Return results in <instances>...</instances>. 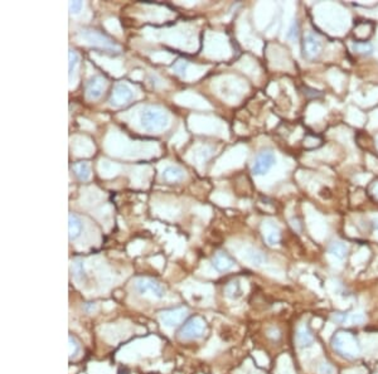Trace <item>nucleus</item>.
<instances>
[{
	"instance_id": "34",
	"label": "nucleus",
	"mask_w": 378,
	"mask_h": 374,
	"mask_svg": "<svg viewBox=\"0 0 378 374\" xmlns=\"http://www.w3.org/2000/svg\"><path fill=\"white\" fill-rule=\"evenodd\" d=\"M321 323H323V321H321V319H319V318L314 319V320H313V326H314V328H319Z\"/></svg>"
},
{
	"instance_id": "10",
	"label": "nucleus",
	"mask_w": 378,
	"mask_h": 374,
	"mask_svg": "<svg viewBox=\"0 0 378 374\" xmlns=\"http://www.w3.org/2000/svg\"><path fill=\"white\" fill-rule=\"evenodd\" d=\"M361 345L366 356L375 358L378 357V335L375 334H363L361 337Z\"/></svg>"
},
{
	"instance_id": "11",
	"label": "nucleus",
	"mask_w": 378,
	"mask_h": 374,
	"mask_svg": "<svg viewBox=\"0 0 378 374\" xmlns=\"http://www.w3.org/2000/svg\"><path fill=\"white\" fill-rule=\"evenodd\" d=\"M103 87H105V81L102 77L94 76L89 81L86 87V96L89 100H97L102 94Z\"/></svg>"
},
{
	"instance_id": "1",
	"label": "nucleus",
	"mask_w": 378,
	"mask_h": 374,
	"mask_svg": "<svg viewBox=\"0 0 378 374\" xmlns=\"http://www.w3.org/2000/svg\"><path fill=\"white\" fill-rule=\"evenodd\" d=\"M140 122L146 131H162L169 125V116L165 111L159 108L148 107L141 111Z\"/></svg>"
},
{
	"instance_id": "3",
	"label": "nucleus",
	"mask_w": 378,
	"mask_h": 374,
	"mask_svg": "<svg viewBox=\"0 0 378 374\" xmlns=\"http://www.w3.org/2000/svg\"><path fill=\"white\" fill-rule=\"evenodd\" d=\"M134 286L143 296H150L153 299H163L165 296V288L154 279L139 278L134 282Z\"/></svg>"
},
{
	"instance_id": "21",
	"label": "nucleus",
	"mask_w": 378,
	"mask_h": 374,
	"mask_svg": "<svg viewBox=\"0 0 378 374\" xmlns=\"http://www.w3.org/2000/svg\"><path fill=\"white\" fill-rule=\"evenodd\" d=\"M353 51L358 54H362V56H370L373 52L372 44L368 43V42H356L352 46Z\"/></svg>"
},
{
	"instance_id": "26",
	"label": "nucleus",
	"mask_w": 378,
	"mask_h": 374,
	"mask_svg": "<svg viewBox=\"0 0 378 374\" xmlns=\"http://www.w3.org/2000/svg\"><path fill=\"white\" fill-rule=\"evenodd\" d=\"M187 67H188V62H187V61H184V60L177 61V62L174 63L173 66H172L173 71H176L178 75H183V73L186 72Z\"/></svg>"
},
{
	"instance_id": "14",
	"label": "nucleus",
	"mask_w": 378,
	"mask_h": 374,
	"mask_svg": "<svg viewBox=\"0 0 378 374\" xmlns=\"http://www.w3.org/2000/svg\"><path fill=\"white\" fill-rule=\"evenodd\" d=\"M296 343L300 348H304V349H308V348H311L314 345V338L309 331V329L306 328L305 324H301L297 328Z\"/></svg>"
},
{
	"instance_id": "29",
	"label": "nucleus",
	"mask_w": 378,
	"mask_h": 374,
	"mask_svg": "<svg viewBox=\"0 0 378 374\" xmlns=\"http://www.w3.org/2000/svg\"><path fill=\"white\" fill-rule=\"evenodd\" d=\"M334 330H335L334 324H332V323L325 324V329H324V331H323V337H324L325 339H328V338H329L330 335L334 333Z\"/></svg>"
},
{
	"instance_id": "18",
	"label": "nucleus",
	"mask_w": 378,
	"mask_h": 374,
	"mask_svg": "<svg viewBox=\"0 0 378 374\" xmlns=\"http://www.w3.org/2000/svg\"><path fill=\"white\" fill-rule=\"evenodd\" d=\"M276 374H296L292 367V362L289 356L284 354L279 358L278 368H276Z\"/></svg>"
},
{
	"instance_id": "13",
	"label": "nucleus",
	"mask_w": 378,
	"mask_h": 374,
	"mask_svg": "<svg viewBox=\"0 0 378 374\" xmlns=\"http://www.w3.org/2000/svg\"><path fill=\"white\" fill-rule=\"evenodd\" d=\"M212 265H213V267L217 271L224 272L228 271V270H231L235 266V261L227 253L218 252L214 255L213 260H212Z\"/></svg>"
},
{
	"instance_id": "19",
	"label": "nucleus",
	"mask_w": 378,
	"mask_h": 374,
	"mask_svg": "<svg viewBox=\"0 0 378 374\" xmlns=\"http://www.w3.org/2000/svg\"><path fill=\"white\" fill-rule=\"evenodd\" d=\"M329 253L330 256L335 257L339 261H343L346 259L347 253H348V246L343 242H333L329 246Z\"/></svg>"
},
{
	"instance_id": "24",
	"label": "nucleus",
	"mask_w": 378,
	"mask_h": 374,
	"mask_svg": "<svg viewBox=\"0 0 378 374\" xmlns=\"http://www.w3.org/2000/svg\"><path fill=\"white\" fill-rule=\"evenodd\" d=\"M318 373L319 374H335V369L333 368L332 364L328 362H321L318 366Z\"/></svg>"
},
{
	"instance_id": "20",
	"label": "nucleus",
	"mask_w": 378,
	"mask_h": 374,
	"mask_svg": "<svg viewBox=\"0 0 378 374\" xmlns=\"http://www.w3.org/2000/svg\"><path fill=\"white\" fill-rule=\"evenodd\" d=\"M75 170L76 177L80 179V181H89L90 177H91V169H90V165L86 162L77 163V164L73 167Z\"/></svg>"
},
{
	"instance_id": "6",
	"label": "nucleus",
	"mask_w": 378,
	"mask_h": 374,
	"mask_svg": "<svg viewBox=\"0 0 378 374\" xmlns=\"http://www.w3.org/2000/svg\"><path fill=\"white\" fill-rule=\"evenodd\" d=\"M275 154L270 150H265L256 156L255 164L252 167V173L255 175H264L275 165Z\"/></svg>"
},
{
	"instance_id": "35",
	"label": "nucleus",
	"mask_w": 378,
	"mask_h": 374,
	"mask_svg": "<svg viewBox=\"0 0 378 374\" xmlns=\"http://www.w3.org/2000/svg\"><path fill=\"white\" fill-rule=\"evenodd\" d=\"M375 227L378 229V221H376V222H375Z\"/></svg>"
},
{
	"instance_id": "2",
	"label": "nucleus",
	"mask_w": 378,
	"mask_h": 374,
	"mask_svg": "<svg viewBox=\"0 0 378 374\" xmlns=\"http://www.w3.org/2000/svg\"><path fill=\"white\" fill-rule=\"evenodd\" d=\"M333 348L347 358H357L361 354V347L356 338L349 333L340 331L333 339Z\"/></svg>"
},
{
	"instance_id": "17",
	"label": "nucleus",
	"mask_w": 378,
	"mask_h": 374,
	"mask_svg": "<svg viewBox=\"0 0 378 374\" xmlns=\"http://www.w3.org/2000/svg\"><path fill=\"white\" fill-rule=\"evenodd\" d=\"M162 178L167 182H179L183 181L184 179V170L179 167H173V165H170V167H167L164 170H163Z\"/></svg>"
},
{
	"instance_id": "9",
	"label": "nucleus",
	"mask_w": 378,
	"mask_h": 374,
	"mask_svg": "<svg viewBox=\"0 0 378 374\" xmlns=\"http://www.w3.org/2000/svg\"><path fill=\"white\" fill-rule=\"evenodd\" d=\"M321 42L313 34H308L302 42V54L306 60H315L321 52Z\"/></svg>"
},
{
	"instance_id": "25",
	"label": "nucleus",
	"mask_w": 378,
	"mask_h": 374,
	"mask_svg": "<svg viewBox=\"0 0 378 374\" xmlns=\"http://www.w3.org/2000/svg\"><path fill=\"white\" fill-rule=\"evenodd\" d=\"M68 57H70V63H68V68H70V75H72L73 70L79 63V54L76 53L73 49H70V53H68Z\"/></svg>"
},
{
	"instance_id": "22",
	"label": "nucleus",
	"mask_w": 378,
	"mask_h": 374,
	"mask_svg": "<svg viewBox=\"0 0 378 374\" xmlns=\"http://www.w3.org/2000/svg\"><path fill=\"white\" fill-rule=\"evenodd\" d=\"M241 287L238 285V282H230L228 285L226 286V295L227 297H230V299H237L238 296L241 295Z\"/></svg>"
},
{
	"instance_id": "12",
	"label": "nucleus",
	"mask_w": 378,
	"mask_h": 374,
	"mask_svg": "<svg viewBox=\"0 0 378 374\" xmlns=\"http://www.w3.org/2000/svg\"><path fill=\"white\" fill-rule=\"evenodd\" d=\"M241 257H242L243 261L249 262L250 265L256 267L261 266V265H264L265 262H266V257H265L264 253L255 250V248L252 247L243 248V250L241 251Z\"/></svg>"
},
{
	"instance_id": "30",
	"label": "nucleus",
	"mask_w": 378,
	"mask_h": 374,
	"mask_svg": "<svg viewBox=\"0 0 378 374\" xmlns=\"http://www.w3.org/2000/svg\"><path fill=\"white\" fill-rule=\"evenodd\" d=\"M82 6H84L82 1H71L70 3L71 13H79V11L82 9Z\"/></svg>"
},
{
	"instance_id": "28",
	"label": "nucleus",
	"mask_w": 378,
	"mask_h": 374,
	"mask_svg": "<svg viewBox=\"0 0 378 374\" xmlns=\"http://www.w3.org/2000/svg\"><path fill=\"white\" fill-rule=\"evenodd\" d=\"M254 356H255V359H256V362L260 364V366H265V367L268 366L269 359L266 358V356H265L264 353H261V352H255V353H254Z\"/></svg>"
},
{
	"instance_id": "7",
	"label": "nucleus",
	"mask_w": 378,
	"mask_h": 374,
	"mask_svg": "<svg viewBox=\"0 0 378 374\" xmlns=\"http://www.w3.org/2000/svg\"><path fill=\"white\" fill-rule=\"evenodd\" d=\"M85 41L89 42L90 44H94V46L102 47L106 49H119V47L111 41L110 38L103 35L102 33L97 32V30H82L80 33Z\"/></svg>"
},
{
	"instance_id": "8",
	"label": "nucleus",
	"mask_w": 378,
	"mask_h": 374,
	"mask_svg": "<svg viewBox=\"0 0 378 374\" xmlns=\"http://www.w3.org/2000/svg\"><path fill=\"white\" fill-rule=\"evenodd\" d=\"M132 98V90L125 84H117L113 87L112 94H111L110 102L113 106L126 105Z\"/></svg>"
},
{
	"instance_id": "27",
	"label": "nucleus",
	"mask_w": 378,
	"mask_h": 374,
	"mask_svg": "<svg viewBox=\"0 0 378 374\" xmlns=\"http://www.w3.org/2000/svg\"><path fill=\"white\" fill-rule=\"evenodd\" d=\"M68 340H70V357L72 358V357H76L80 353V345L71 335L68 338Z\"/></svg>"
},
{
	"instance_id": "4",
	"label": "nucleus",
	"mask_w": 378,
	"mask_h": 374,
	"mask_svg": "<svg viewBox=\"0 0 378 374\" xmlns=\"http://www.w3.org/2000/svg\"><path fill=\"white\" fill-rule=\"evenodd\" d=\"M205 329H207V324H205L204 319L200 316H194L184 324L183 328L179 331V338L182 340L199 339L200 337H203Z\"/></svg>"
},
{
	"instance_id": "5",
	"label": "nucleus",
	"mask_w": 378,
	"mask_h": 374,
	"mask_svg": "<svg viewBox=\"0 0 378 374\" xmlns=\"http://www.w3.org/2000/svg\"><path fill=\"white\" fill-rule=\"evenodd\" d=\"M187 315H188V309L187 307H176V309H170L162 311L159 315V320L165 328H174L178 326L186 320Z\"/></svg>"
},
{
	"instance_id": "15",
	"label": "nucleus",
	"mask_w": 378,
	"mask_h": 374,
	"mask_svg": "<svg viewBox=\"0 0 378 374\" xmlns=\"http://www.w3.org/2000/svg\"><path fill=\"white\" fill-rule=\"evenodd\" d=\"M334 318L340 323H343L344 325H361L366 321V315L359 310L349 312V314L343 315V316H334Z\"/></svg>"
},
{
	"instance_id": "16",
	"label": "nucleus",
	"mask_w": 378,
	"mask_h": 374,
	"mask_svg": "<svg viewBox=\"0 0 378 374\" xmlns=\"http://www.w3.org/2000/svg\"><path fill=\"white\" fill-rule=\"evenodd\" d=\"M82 222L81 219L77 217L73 213H70L68 215V232H70V240H76V238L79 237L80 234L82 233Z\"/></svg>"
},
{
	"instance_id": "32",
	"label": "nucleus",
	"mask_w": 378,
	"mask_h": 374,
	"mask_svg": "<svg viewBox=\"0 0 378 374\" xmlns=\"http://www.w3.org/2000/svg\"><path fill=\"white\" fill-rule=\"evenodd\" d=\"M296 37H297V23L294 22L291 24V27H290L289 33H287V38H292V39H295Z\"/></svg>"
},
{
	"instance_id": "33",
	"label": "nucleus",
	"mask_w": 378,
	"mask_h": 374,
	"mask_svg": "<svg viewBox=\"0 0 378 374\" xmlns=\"http://www.w3.org/2000/svg\"><path fill=\"white\" fill-rule=\"evenodd\" d=\"M269 333H270V334H269L270 337L276 338V339H278V338L280 337V335H279V330H278V329H271V330H269Z\"/></svg>"
},
{
	"instance_id": "23",
	"label": "nucleus",
	"mask_w": 378,
	"mask_h": 374,
	"mask_svg": "<svg viewBox=\"0 0 378 374\" xmlns=\"http://www.w3.org/2000/svg\"><path fill=\"white\" fill-rule=\"evenodd\" d=\"M266 241H268V243L270 246L279 245V242H280V233H279V231L273 229V231L269 232V233L266 234Z\"/></svg>"
},
{
	"instance_id": "31",
	"label": "nucleus",
	"mask_w": 378,
	"mask_h": 374,
	"mask_svg": "<svg viewBox=\"0 0 378 374\" xmlns=\"http://www.w3.org/2000/svg\"><path fill=\"white\" fill-rule=\"evenodd\" d=\"M343 374H367V371L362 367H357V368L347 369V371L343 372Z\"/></svg>"
}]
</instances>
